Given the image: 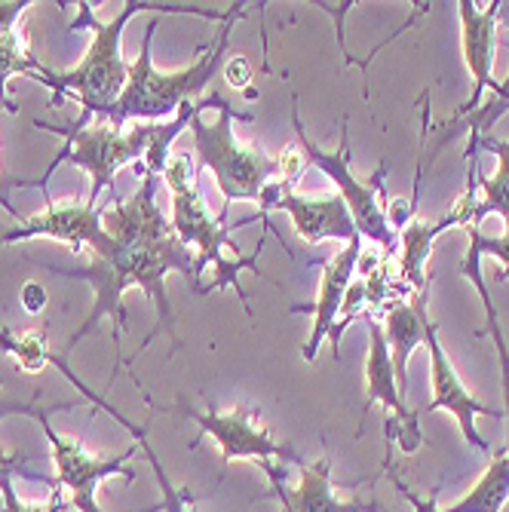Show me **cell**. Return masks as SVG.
<instances>
[{
  "instance_id": "6da1fadb",
  "label": "cell",
  "mask_w": 509,
  "mask_h": 512,
  "mask_svg": "<svg viewBox=\"0 0 509 512\" xmlns=\"http://www.w3.org/2000/svg\"><path fill=\"white\" fill-rule=\"evenodd\" d=\"M102 227L105 237L102 243L92 249V261L86 267H46L59 276L68 279H80V283H89L92 292H96V301H92L89 316L83 319L80 329L68 338V350H74L102 319L114 322L111 338L120 341V335L126 332V307H123V295L126 289H142L148 295V301L157 307V329L166 332L172 338V344L178 347V332H175V313L169 304V292H166V276L169 273H181L188 279V286L194 292L203 295L200 286V264L197 255L184 246L172 224L166 221V215L157 206V172H142V184L129 200H117L111 209L105 206L102 212ZM157 329L142 341L129 359V365L135 362V356L142 353L154 338Z\"/></svg>"
},
{
  "instance_id": "7a4b0ae2",
  "label": "cell",
  "mask_w": 509,
  "mask_h": 512,
  "mask_svg": "<svg viewBox=\"0 0 509 512\" xmlns=\"http://www.w3.org/2000/svg\"><path fill=\"white\" fill-rule=\"evenodd\" d=\"M203 108V99L194 105H184L172 120L166 123H132V126H114V123H96V126H77V123H65V126H53V123H43L34 120L37 129L46 132H56L65 135V151L53 160V166L46 169V175H53V169L59 166V160L74 163L77 169H83L92 178V188H89V203L99 206L102 194L111 191L114 175L129 166L145 160L148 172H163V163L169 157V148L175 138L191 126L194 114Z\"/></svg>"
},
{
  "instance_id": "3957f363",
  "label": "cell",
  "mask_w": 509,
  "mask_h": 512,
  "mask_svg": "<svg viewBox=\"0 0 509 512\" xmlns=\"http://www.w3.org/2000/svg\"><path fill=\"white\" fill-rule=\"evenodd\" d=\"M234 120L252 123V114L234 111L221 96L209 92L203 108L191 120L194 148L200 166L212 172L218 191L224 197V212L237 200H255L264 194L270 181H298L304 169L301 148H286L280 157H267L255 145H240L234 135Z\"/></svg>"
},
{
  "instance_id": "277c9868",
  "label": "cell",
  "mask_w": 509,
  "mask_h": 512,
  "mask_svg": "<svg viewBox=\"0 0 509 512\" xmlns=\"http://www.w3.org/2000/svg\"><path fill=\"white\" fill-rule=\"evenodd\" d=\"M145 10L191 13V16L221 19V22L227 16V10L215 13V10H197V7H160V4H138V0H129V4H123V10L111 22H99L96 13H92V4H77V22L71 28L86 25L92 31V43H89L83 62L71 71L43 68V74L37 80V83L50 86L56 92H71V96L83 105V114L71 123L86 126V120L92 114L108 117L114 111V105L120 102L123 89L129 83V65L123 62V53H120V37H123V28L129 25V19L135 13H145Z\"/></svg>"
},
{
  "instance_id": "5b68a950",
  "label": "cell",
  "mask_w": 509,
  "mask_h": 512,
  "mask_svg": "<svg viewBox=\"0 0 509 512\" xmlns=\"http://www.w3.org/2000/svg\"><path fill=\"white\" fill-rule=\"evenodd\" d=\"M246 4H234L227 10V19L215 37V43L209 50L184 71H172L163 74L154 68L151 59V37L157 31V22L148 25L145 40H142V53L138 59L129 65V83L123 89L120 102L114 105V111L108 114V123L114 126H126L129 120H145V123H163V117H175L184 105H194L200 102V92H206V86L215 80L224 56H227V46H230V34H234L237 22L243 19Z\"/></svg>"
},
{
  "instance_id": "8992f818",
  "label": "cell",
  "mask_w": 509,
  "mask_h": 512,
  "mask_svg": "<svg viewBox=\"0 0 509 512\" xmlns=\"http://www.w3.org/2000/svg\"><path fill=\"white\" fill-rule=\"evenodd\" d=\"M160 178L166 181V188L172 194V221L169 224L175 230V237L197 255L200 270L206 264H212L215 273H218L215 283L206 292L234 289L237 298L243 301L249 319H255L252 307H249V295L240 286V273L243 270H258V252L243 255V249L230 240V227H224L221 221L212 218V212L206 209L203 194H200V181H197L191 154H184V151L169 154L166 163H163ZM258 273L264 276V270H258Z\"/></svg>"
},
{
  "instance_id": "52a82bcc",
  "label": "cell",
  "mask_w": 509,
  "mask_h": 512,
  "mask_svg": "<svg viewBox=\"0 0 509 512\" xmlns=\"http://www.w3.org/2000/svg\"><path fill=\"white\" fill-rule=\"evenodd\" d=\"M292 123H295V135H298V148L307 157V163H313L319 172H326L335 184H338V194L347 203L356 230L362 240H372L375 246H381L384 255H396L399 240H396V230L387 221V197H384V166L368 178H356L353 166H350V138H347V120H344V132H341V145L335 154L322 151L319 145H313V138L304 132L301 114H298V102L292 108Z\"/></svg>"
},
{
  "instance_id": "ba28073f",
  "label": "cell",
  "mask_w": 509,
  "mask_h": 512,
  "mask_svg": "<svg viewBox=\"0 0 509 512\" xmlns=\"http://www.w3.org/2000/svg\"><path fill=\"white\" fill-rule=\"evenodd\" d=\"M43 427V436L50 442V457L56 467V488H62L71 500V506L77 512H105L99 506V485L108 482L111 476H123L126 482H135V473H126V460L135 457L138 442L132 439V445L117 454V457H99L92 454L83 442L59 436L50 424V417L37 421Z\"/></svg>"
},
{
  "instance_id": "9c48e42d",
  "label": "cell",
  "mask_w": 509,
  "mask_h": 512,
  "mask_svg": "<svg viewBox=\"0 0 509 512\" xmlns=\"http://www.w3.org/2000/svg\"><path fill=\"white\" fill-rule=\"evenodd\" d=\"M166 411L191 417L203 433H209L218 442L224 463H230V460H255V463L283 460V463H298V467H304V457H298L289 442L273 439L270 427L261 424V411L246 402H240L230 411H215V408L194 411L188 405H172Z\"/></svg>"
},
{
  "instance_id": "30bf717a",
  "label": "cell",
  "mask_w": 509,
  "mask_h": 512,
  "mask_svg": "<svg viewBox=\"0 0 509 512\" xmlns=\"http://www.w3.org/2000/svg\"><path fill=\"white\" fill-rule=\"evenodd\" d=\"M365 325H368V356H365V411L375 402H381L390 417L384 421V436H387V448L393 451H405L414 454L424 445V433L418 424V411H411L405 396L399 393L396 384V371L390 362V350H387V338H384V322H378V316L365 313ZM387 454V457H390Z\"/></svg>"
},
{
  "instance_id": "8fae6325",
  "label": "cell",
  "mask_w": 509,
  "mask_h": 512,
  "mask_svg": "<svg viewBox=\"0 0 509 512\" xmlns=\"http://www.w3.org/2000/svg\"><path fill=\"white\" fill-rule=\"evenodd\" d=\"M292 181H270L264 194L258 197L255 218H264L270 212H286L295 224V234L304 243H322V240H341L344 246L353 240H362L356 221L341 200V194L329 197H301L292 191ZM252 218V221H255Z\"/></svg>"
},
{
  "instance_id": "7c38bea8",
  "label": "cell",
  "mask_w": 509,
  "mask_h": 512,
  "mask_svg": "<svg viewBox=\"0 0 509 512\" xmlns=\"http://www.w3.org/2000/svg\"><path fill=\"white\" fill-rule=\"evenodd\" d=\"M421 322H424V344L430 350V387H433V399L427 402L424 411H451L457 417V427L460 433H464V439L482 451V454H491L485 436L476 430V417H503L500 408H488L482 399H476L464 381H460V375L454 371L451 359L445 356V347L439 341V329L430 322V310H427V298L421 304Z\"/></svg>"
},
{
  "instance_id": "4fadbf2b",
  "label": "cell",
  "mask_w": 509,
  "mask_h": 512,
  "mask_svg": "<svg viewBox=\"0 0 509 512\" xmlns=\"http://www.w3.org/2000/svg\"><path fill=\"white\" fill-rule=\"evenodd\" d=\"M102 206H92L89 200H50V206L22 218L19 224H10L7 234V246L10 243H22V240H56V243H68L74 252L80 249H96L105 237L102 227Z\"/></svg>"
},
{
  "instance_id": "5bb4252c",
  "label": "cell",
  "mask_w": 509,
  "mask_h": 512,
  "mask_svg": "<svg viewBox=\"0 0 509 512\" xmlns=\"http://www.w3.org/2000/svg\"><path fill=\"white\" fill-rule=\"evenodd\" d=\"M457 16H460V50H464L467 71L473 77V89L454 117L473 114L482 105L485 89L497 92L494 80V53H497V19L503 4H473V0H457Z\"/></svg>"
},
{
  "instance_id": "9a60e30c",
  "label": "cell",
  "mask_w": 509,
  "mask_h": 512,
  "mask_svg": "<svg viewBox=\"0 0 509 512\" xmlns=\"http://www.w3.org/2000/svg\"><path fill=\"white\" fill-rule=\"evenodd\" d=\"M261 470L270 479V497L280 500L283 512H390L378 500L359 497H338L332 488V457H319L301 467V485L289 488L283 470H276L270 460L261 463Z\"/></svg>"
},
{
  "instance_id": "2e32d148",
  "label": "cell",
  "mask_w": 509,
  "mask_h": 512,
  "mask_svg": "<svg viewBox=\"0 0 509 512\" xmlns=\"http://www.w3.org/2000/svg\"><path fill=\"white\" fill-rule=\"evenodd\" d=\"M359 258H362V240L347 243L326 267H322L316 301L292 307V313H313V332H310L307 344L301 347L304 362H316V353H319L322 341H329L335 322H338V313H341V304H344V295H347L353 276H356Z\"/></svg>"
},
{
  "instance_id": "e0dca14e",
  "label": "cell",
  "mask_w": 509,
  "mask_h": 512,
  "mask_svg": "<svg viewBox=\"0 0 509 512\" xmlns=\"http://www.w3.org/2000/svg\"><path fill=\"white\" fill-rule=\"evenodd\" d=\"M430 292V289H427ZM427 292L411 295V301H396L384 313V338L390 350V362L396 371V384L399 393H408V359L411 353L424 344V322H421V304Z\"/></svg>"
},
{
  "instance_id": "ac0fdd59",
  "label": "cell",
  "mask_w": 509,
  "mask_h": 512,
  "mask_svg": "<svg viewBox=\"0 0 509 512\" xmlns=\"http://www.w3.org/2000/svg\"><path fill=\"white\" fill-rule=\"evenodd\" d=\"M25 7H31V4H22V0H16V4H4V0H0V108H7L10 114L19 111L13 105V99L7 96L10 77L25 74V77L40 80V74H43V65L34 59L25 37L16 31V19L25 13Z\"/></svg>"
},
{
  "instance_id": "d6986e66",
  "label": "cell",
  "mask_w": 509,
  "mask_h": 512,
  "mask_svg": "<svg viewBox=\"0 0 509 512\" xmlns=\"http://www.w3.org/2000/svg\"><path fill=\"white\" fill-rule=\"evenodd\" d=\"M479 148H488L497 154V172L491 178L482 175V160L467 163V188H482V203L473 206L470 224L467 227H479L485 215H500L506 224V234H509V138L506 142H491V138H482Z\"/></svg>"
},
{
  "instance_id": "ffe728a7",
  "label": "cell",
  "mask_w": 509,
  "mask_h": 512,
  "mask_svg": "<svg viewBox=\"0 0 509 512\" xmlns=\"http://www.w3.org/2000/svg\"><path fill=\"white\" fill-rule=\"evenodd\" d=\"M503 10L509 13V4H503ZM503 114H509V71H506V80L497 86V92H494V99L488 102V105H479L473 114H464V117H451L448 123H442L439 126V142L433 145V157L451 142L454 135H460V132H470V148H467V163H473V160H479V142L482 138H488V132L494 129V123L503 117Z\"/></svg>"
},
{
  "instance_id": "44dd1931",
  "label": "cell",
  "mask_w": 509,
  "mask_h": 512,
  "mask_svg": "<svg viewBox=\"0 0 509 512\" xmlns=\"http://www.w3.org/2000/svg\"><path fill=\"white\" fill-rule=\"evenodd\" d=\"M509 500V448H497L476 488L442 512H500Z\"/></svg>"
},
{
  "instance_id": "7402d4cb",
  "label": "cell",
  "mask_w": 509,
  "mask_h": 512,
  "mask_svg": "<svg viewBox=\"0 0 509 512\" xmlns=\"http://www.w3.org/2000/svg\"><path fill=\"white\" fill-rule=\"evenodd\" d=\"M77 405H89L86 399H74V402H59V405H40L37 396H10V393H0V421L4 417H13V414H22V417H50L53 411H71ZM13 476H28L25 473V457L19 454H7L0 448V479H13Z\"/></svg>"
},
{
  "instance_id": "603a6c76",
  "label": "cell",
  "mask_w": 509,
  "mask_h": 512,
  "mask_svg": "<svg viewBox=\"0 0 509 512\" xmlns=\"http://www.w3.org/2000/svg\"><path fill=\"white\" fill-rule=\"evenodd\" d=\"M129 433H132V439L138 442V451H142V454L148 457L151 470H154V479H157L160 494H163L160 509H163V512H197V497H194V491H191L188 485H181V488L172 485V479L166 476V470H163V463H160L154 445L148 442V427H135V424H132Z\"/></svg>"
},
{
  "instance_id": "cb8c5ba5",
  "label": "cell",
  "mask_w": 509,
  "mask_h": 512,
  "mask_svg": "<svg viewBox=\"0 0 509 512\" xmlns=\"http://www.w3.org/2000/svg\"><path fill=\"white\" fill-rule=\"evenodd\" d=\"M0 353H10L25 371H34V375L46 365H53L59 356L50 350V341H46V325L37 332H22V335H13L0 325Z\"/></svg>"
},
{
  "instance_id": "d4e9b609",
  "label": "cell",
  "mask_w": 509,
  "mask_h": 512,
  "mask_svg": "<svg viewBox=\"0 0 509 512\" xmlns=\"http://www.w3.org/2000/svg\"><path fill=\"white\" fill-rule=\"evenodd\" d=\"M0 503H4V512H65V509H71V500L62 488L53 485V491L46 500L28 503L16 494L13 479H0Z\"/></svg>"
},
{
  "instance_id": "484cf974",
  "label": "cell",
  "mask_w": 509,
  "mask_h": 512,
  "mask_svg": "<svg viewBox=\"0 0 509 512\" xmlns=\"http://www.w3.org/2000/svg\"><path fill=\"white\" fill-rule=\"evenodd\" d=\"M464 230H467V237H470V246L479 255H494L503 264L500 283H506V279H509V234H503V237H485L479 227H464Z\"/></svg>"
},
{
  "instance_id": "4316f807",
  "label": "cell",
  "mask_w": 509,
  "mask_h": 512,
  "mask_svg": "<svg viewBox=\"0 0 509 512\" xmlns=\"http://www.w3.org/2000/svg\"><path fill=\"white\" fill-rule=\"evenodd\" d=\"M387 476H390L393 488H396V491H399V494L414 506V512H442V509L436 506V500H433V497H424V494H418V491H411V488H408L396 473H387Z\"/></svg>"
},
{
  "instance_id": "83f0119b",
  "label": "cell",
  "mask_w": 509,
  "mask_h": 512,
  "mask_svg": "<svg viewBox=\"0 0 509 512\" xmlns=\"http://www.w3.org/2000/svg\"><path fill=\"white\" fill-rule=\"evenodd\" d=\"M224 74H227V83H230V86L246 89L249 80H252V62H249L246 56H234V59H230V65L224 68Z\"/></svg>"
},
{
  "instance_id": "f1b7e54d",
  "label": "cell",
  "mask_w": 509,
  "mask_h": 512,
  "mask_svg": "<svg viewBox=\"0 0 509 512\" xmlns=\"http://www.w3.org/2000/svg\"><path fill=\"white\" fill-rule=\"evenodd\" d=\"M46 289L40 286V283H25L22 286V307L34 316V313H43L46 310Z\"/></svg>"
},
{
  "instance_id": "f546056e",
  "label": "cell",
  "mask_w": 509,
  "mask_h": 512,
  "mask_svg": "<svg viewBox=\"0 0 509 512\" xmlns=\"http://www.w3.org/2000/svg\"><path fill=\"white\" fill-rule=\"evenodd\" d=\"M7 234H10V224H4V221H0V249L7 246Z\"/></svg>"
}]
</instances>
